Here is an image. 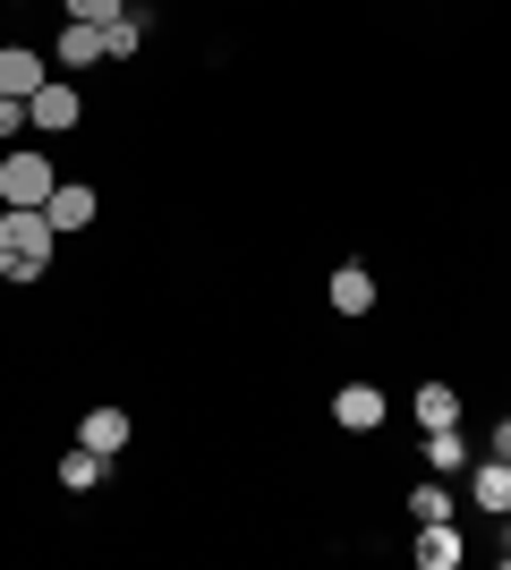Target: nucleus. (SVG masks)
Returning a JSON list of instances; mask_svg holds the SVG:
<instances>
[{"label":"nucleus","mask_w":511,"mask_h":570,"mask_svg":"<svg viewBox=\"0 0 511 570\" xmlns=\"http://www.w3.org/2000/svg\"><path fill=\"white\" fill-rule=\"evenodd\" d=\"M51 154H35V145H18V154H0V205H51Z\"/></svg>","instance_id":"nucleus-2"},{"label":"nucleus","mask_w":511,"mask_h":570,"mask_svg":"<svg viewBox=\"0 0 511 570\" xmlns=\"http://www.w3.org/2000/svg\"><path fill=\"white\" fill-rule=\"evenodd\" d=\"M51 214L43 205H9L0 214V282H43L51 273Z\"/></svg>","instance_id":"nucleus-1"},{"label":"nucleus","mask_w":511,"mask_h":570,"mask_svg":"<svg viewBox=\"0 0 511 570\" xmlns=\"http://www.w3.org/2000/svg\"><path fill=\"white\" fill-rule=\"evenodd\" d=\"M324 298H333V315H366V307H375V273H366V264H341Z\"/></svg>","instance_id":"nucleus-9"},{"label":"nucleus","mask_w":511,"mask_h":570,"mask_svg":"<svg viewBox=\"0 0 511 570\" xmlns=\"http://www.w3.org/2000/svg\"><path fill=\"white\" fill-rule=\"evenodd\" d=\"M494 460H511V417H503V426H494Z\"/></svg>","instance_id":"nucleus-19"},{"label":"nucleus","mask_w":511,"mask_h":570,"mask_svg":"<svg viewBox=\"0 0 511 570\" xmlns=\"http://www.w3.org/2000/svg\"><path fill=\"white\" fill-rule=\"evenodd\" d=\"M426 469H435V476H469V443H461V426H435V434H426Z\"/></svg>","instance_id":"nucleus-14"},{"label":"nucleus","mask_w":511,"mask_h":570,"mask_svg":"<svg viewBox=\"0 0 511 570\" xmlns=\"http://www.w3.org/2000/svg\"><path fill=\"white\" fill-rule=\"evenodd\" d=\"M417 426H426V434L461 426V392H452V383H417Z\"/></svg>","instance_id":"nucleus-13"},{"label":"nucleus","mask_w":511,"mask_h":570,"mask_svg":"<svg viewBox=\"0 0 511 570\" xmlns=\"http://www.w3.org/2000/svg\"><path fill=\"white\" fill-rule=\"evenodd\" d=\"M60 9H69V18H86V26H111L128 0H60Z\"/></svg>","instance_id":"nucleus-17"},{"label":"nucleus","mask_w":511,"mask_h":570,"mask_svg":"<svg viewBox=\"0 0 511 570\" xmlns=\"http://www.w3.org/2000/svg\"><path fill=\"white\" fill-rule=\"evenodd\" d=\"M18 128H26V102H9V95H0V137H18Z\"/></svg>","instance_id":"nucleus-18"},{"label":"nucleus","mask_w":511,"mask_h":570,"mask_svg":"<svg viewBox=\"0 0 511 570\" xmlns=\"http://www.w3.org/2000/svg\"><path fill=\"white\" fill-rule=\"evenodd\" d=\"M146 9H120V18H111V26H102V51H111V60H128V51H137V43H146Z\"/></svg>","instance_id":"nucleus-16"},{"label":"nucleus","mask_w":511,"mask_h":570,"mask_svg":"<svg viewBox=\"0 0 511 570\" xmlns=\"http://www.w3.org/2000/svg\"><path fill=\"white\" fill-rule=\"evenodd\" d=\"M469 502L487 511V520H511V460H469Z\"/></svg>","instance_id":"nucleus-4"},{"label":"nucleus","mask_w":511,"mask_h":570,"mask_svg":"<svg viewBox=\"0 0 511 570\" xmlns=\"http://www.w3.org/2000/svg\"><path fill=\"white\" fill-rule=\"evenodd\" d=\"M503 562H511V537H503Z\"/></svg>","instance_id":"nucleus-20"},{"label":"nucleus","mask_w":511,"mask_h":570,"mask_svg":"<svg viewBox=\"0 0 511 570\" xmlns=\"http://www.w3.org/2000/svg\"><path fill=\"white\" fill-rule=\"evenodd\" d=\"M60 60H69V69H95V60H111V51H102V26L69 18V26H60Z\"/></svg>","instance_id":"nucleus-11"},{"label":"nucleus","mask_w":511,"mask_h":570,"mask_svg":"<svg viewBox=\"0 0 511 570\" xmlns=\"http://www.w3.org/2000/svg\"><path fill=\"white\" fill-rule=\"evenodd\" d=\"M384 392H375V383H341V392H333V426H350V434H375V426H384Z\"/></svg>","instance_id":"nucleus-6"},{"label":"nucleus","mask_w":511,"mask_h":570,"mask_svg":"<svg viewBox=\"0 0 511 570\" xmlns=\"http://www.w3.org/2000/svg\"><path fill=\"white\" fill-rule=\"evenodd\" d=\"M128 409H86V426H77V443H86V452H102V460H120L128 452Z\"/></svg>","instance_id":"nucleus-8"},{"label":"nucleus","mask_w":511,"mask_h":570,"mask_svg":"<svg viewBox=\"0 0 511 570\" xmlns=\"http://www.w3.org/2000/svg\"><path fill=\"white\" fill-rule=\"evenodd\" d=\"M51 476H60L69 494H95L102 476H111V460H102V452H86V443H77V452H60V469H51Z\"/></svg>","instance_id":"nucleus-10"},{"label":"nucleus","mask_w":511,"mask_h":570,"mask_svg":"<svg viewBox=\"0 0 511 570\" xmlns=\"http://www.w3.org/2000/svg\"><path fill=\"white\" fill-rule=\"evenodd\" d=\"M417 562H426V570H452V562H461V528H452V520H426V528H417Z\"/></svg>","instance_id":"nucleus-12"},{"label":"nucleus","mask_w":511,"mask_h":570,"mask_svg":"<svg viewBox=\"0 0 511 570\" xmlns=\"http://www.w3.org/2000/svg\"><path fill=\"white\" fill-rule=\"evenodd\" d=\"M77 119H86V102H77V86H60V77H51L43 95H26V128H43V137H69Z\"/></svg>","instance_id":"nucleus-3"},{"label":"nucleus","mask_w":511,"mask_h":570,"mask_svg":"<svg viewBox=\"0 0 511 570\" xmlns=\"http://www.w3.org/2000/svg\"><path fill=\"white\" fill-rule=\"evenodd\" d=\"M43 214H51V230H86V222L102 214V196L86 188V179H60V188H51V205H43Z\"/></svg>","instance_id":"nucleus-7"},{"label":"nucleus","mask_w":511,"mask_h":570,"mask_svg":"<svg viewBox=\"0 0 511 570\" xmlns=\"http://www.w3.org/2000/svg\"><path fill=\"white\" fill-rule=\"evenodd\" d=\"M51 69H43V51H26V43H0V95L26 102V95H43Z\"/></svg>","instance_id":"nucleus-5"},{"label":"nucleus","mask_w":511,"mask_h":570,"mask_svg":"<svg viewBox=\"0 0 511 570\" xmlns=\"http://www.w3.org/2000/svg\"><path fill=\"white\" fill-rule=\"evenodd\" d=\"M410 520H452V476H426V485H410Z\"/></svg>","instance_id":"nucleus-15"}]
</instances>
